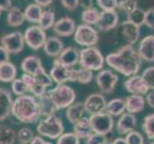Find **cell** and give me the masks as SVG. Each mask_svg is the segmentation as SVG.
<instances>
[{
    "mask_svg": "<svg viewBox=\"0 0 154 144\" xmlns=\"http://www.w3.org/2000/svg\"><path fill=\"white\" fill-rule=\"evenodd\" d=\"M106 63L126 77L137 75L142 66V58L133 45L126 44L105 58Z\"/></svg>",
    "mask_w": 154,
    "mask_h": 144,
    "instance_id": "1",
    "label": "cell"
},
{
    "mask_svg": "<svg viewBox=\"0 0 154 144\" xmlns=\"http://www.w3.org/2000/svg\"><path fill=\"white\" fill-rule=\"evenodd\" d=\"M12 115L21 123H35L41 116L38 101L35 96L27 94L17 96L13 103Z\"/></svg>",
    "mask_w": 154,
    "mask_h": 144,
    "instance_id": "2",
    "label": "cell"
},
{
    "mask_svg": "<svg viewBox=\"0 0 154 144\" xmlns=\"http://www.w3.org/2000/svg\"><path fill=\"white\" fill-rule=\"evenodd\" d=\"M105 59L97 47H85L79 51V65L82 68L89 69L91 71L102 70Z\"/></svg>",
    "mask_w": 154,
    "mask_h": 144,
    "instance_id": "3",
    "label": "cell"
},
{
    "mask_svg": "<svg viewBox=\"0 0 154 144\" xmlns=\"http://www.w3.org/2000/svg\"><path fill=\"white\" fill-rule=\"evenodd\" d=\"M36 131L41 136H46L51 139H57L64 134V125L58 116L51 115L39 120Z\"/></svg>",
    "mask_w": 154,
    "mask_h": 144,
    "instance_id": "4",
    "label": "cell"
},
{
    "mask_svg": "<svg viewBox=\"0 0 154 144\" xmlns=\"http://www.w3.org/2000/svg\"><path fill=\"white\" fill-rule=\"evenodd\" d=\"M47 93L49 94L51 99L54 102L56 108L58 110L67 109L69 106L75 103L76 92L68 85H57V87L48 90Z\"/></svg>",
    "mask_w": 154,
    "mask_h": 144,
    "instance_id": "5",
    "label": "cell"
},
{
    "mask_svg": "<svg viewBox=\"0 0 154 144\" xmlns=\"http://www.w3.org/2000/svg\"><path fill=\"white\" fill-rule=\"evenodd\" d=\"M99 40L98 31L87 24L79 25L74 34V40L76 43L84 47L95 46L99 42Z\"/></svg>",
    "mask_w": 154,
    "mask_h": 144,
    "instance_id": "6",
    "label": "cell"
},
{
    "mask_svg": "<svg viewBox=\"0 0 154 144\" xmlns=\"http://www.w3.org/2000/svg\"><path fill=\"white\" fill-rule=\"evenodd\" d=\"M90 123H91L94 134L107 136L113 131L114 128V119L107 113H100L97 114L90 115Z\"/></svg>",
    "mask_w": 154,
    "mask_h": 144,
    "instance_id": "7",
    "label": "cell"
},
{
    "mask_svg": "<svg viewBox=\"0 0 154 144\" xmlns=\"http://www.w3.org/2000/svg\"><path fill=\"white\" fill-rule=\"evenodd\" d=\"M24 40L25 43L31 49L38 50L44 46L47 40V37L45 31L41 29L38 25H33L26 29L24 33Z\"/></svg>",
    "mask_w": 154,
    "mask_h": 144,
    "instance_id": "8",
    "label": "cell"
},
{
    "mask_svg": "<svg viewBox=\"0 0 154 144\" xmlns=\"http://www.w3.org/2000/svg\"><path fill=\"white\" fill-rule=\"evenodd\" d=\"M119 77L110 69H102L96 76V84L103 93L111 94L118 84Z\"/></svg>",
    "mask_w": 154,
    "mask_h": 144,
    "instance_id": "9",
    "label": "cell"
},
{
    "mask_svg": "<svg viewBox=\"0 0 154 144\" xmlns=\"http://www.w3.org/2000/svg\"><path fill=\"white\" fill-rule=\"evenodd\" d=\"M1 45L6 49L10 54H18L23 50L25 43L24 35L19 31L4 35L0 39Z\"/></svg>",
    "mask_w": 154,
    "mask_h": 144,
    "instance_id": "10",
    "label": "cell"
},
{
    "mask_svg": "<svg viewBox=\"0 0 154 144\" xmlns=\"http://www.w3.org/2000/svg\"><path fill=\"white\" fill-rule=\"evenodd\" d=\"M83 104L85 107L86 114L93 115L105 111L107 102L102 93H92L87 96Z\"/></svg>",
    "mask_w": 154,
    "mask_h": 144,
    "instance_id": "11",
    "label": "cell"
},
{
    "mask_svg": "<svg viewBox=\"0 0 154 144\" xmlns=\"http://www.w3.org/2000/svg\"><path fill=\"white\" fill-rule=\"evenodd\" d=\"M79 61V51L74 46L66 47L62 50L56 60L54 61V65L66 66L69 68H72L75 66Z\"/></svg>",
    "mask_w": 154,
    "mask_h": 144,
    "instance_id": "12",
    "label": "cell"
},
{
    "mask_svg": "<svg viewBox=\"0 0 154 144\" xmlns=\"http://www.w3.org/2000/svg\"><path fill=\"white\" fill-rule=\"evenodd\" d=\"M124 88L127 92L136 95H145L149 91V88L145 83L142 75H133L128 77L124 83Z\"/></svg>",
    "mask_w": 154,
    "mask_h": 144,
    "instance_id": "13",
    "label": "cell"
},
{
    "mask_svg": "<svg viewBox=\"0 0 154 144\" xmlns=\"http://www.w3.org/2000/svg\"><path fill=\"white\" fill-rule=\"evenodd\" d=\"M119 23V15L116 11H103L100 13L97 27L100 31L107 32L114 29Z\"/></svg>",
    "mask_w": 154,
    "mask_h": 144,
    "instance_id": "14",
    "label": "cell"
},
{
    "mask_svg": "<svg viewBox=\"0 0 154 144\" xmlns=\"http://www.w3.org/2000/svg\"><path fill=\"white\" fill-rule=\"evenodd\" d=\"M77 29L75 20L70 18H60L53 27L54 33L60 37H70L75 34V31Z\"/></svg>",
    "mask_w": 154,
    "mask_h": 144,
    "instance_id": "15",
    "label": "cell"
},
{
    "mask_svg": "<svg viewBox=\"0 0 154 144\" xmlns=\"http://www.w3.org/2000/svg\"><path fill=\"white\" fill-rule=\"evenodd\" d=\"M137 125V118L135 114L130 113H125L120 116L119 120L117 121L116 129L119 135H127L130 132L135 131L134 129Z\"/></svg>",
    "mask_w": 154,
    "mask_h": 144,
    "instance_id": "16",
    "label": "cell"
},
{
    "mask_svg": "<svg viewBox=\"0 0 154 144\" xmlns=\"http://www.w3.org/2000/svg\"><path fill=\"white\" fill-rule=\"evenodd\" d=\"M138 53L142 60L147 62H154V35L146 36L140 41Z\"/></svg>",
    "mask_w": 154,
    "mask_h": 144,
    "instance_id": "17",
    "label": "cell"
},
{
    "mask_svg": "<svg viewBox=\"0 0 154 144\" xmlns=\"http://www.w3.org/2000/svg\"><path fill=\"white\" fill-rule=\"evenodd\" d=\"M21 69L26 74H29L35 77L36 75L44 70V67L42 66V62L40 58L36 56H28L23 61L21 62Z\"/></svg>",
    "mask_w": 154,
    "mask_h": 144,
    "instance_id": "18",
    "label": "cell"
},
{
    "mask_svg": "<svg viewBox=\"0 0 154 144\" xmlns=\"http://www.w3.org/2000/svg\"><path fill=\"white\" fill-rule=\"evenodd\" d=\"M14 100L10 90L0 88V122L7 119L12 114V107Z\"/></svg>",
    "mask_w": 154,
    "mask_h": 144,
    "instance_id": "19",
    "label": "cell"
},
{
    "mask_svg": "<svg viewBox=\"0 0 154 144\" xmlns=\"http://www.w3.org/2000/svg\"><path fill=\"white\" fill-rule=\"evenodd\" d=\"M121 31L125 41L130 45L135 44L138 41V40H139L140 27L133 23H131L128 20H125L124 22H122Z\"/></svg>",
    "mask_w": 154,
    "mask_h": 144,
    "instance_id": "20",
    "label": "cell"
},
{
    "mask_svg": "<svg viewBox=\"0 0 154 144\" xmlns=\"http://www.w3.org/2000/svg\"><path fill=\"white\" fill-rule=\"evenodd\" d=\"M126 111L130 114H139L145 110L146 107V98L143 95L130 94L125 98Z\"/></svg>",
    "mask_w": 154,
    "mask_h": 144,
    "instance_id": "21",
    "label": "cell"
},
{
    "mask_svg": "<svg viewBox=\"0 0 154 144\" xmlns=\"http://www.w3.org/2000/svg\"><path fill=\"white\" fill-rule=\"evenodd\" d=\"M21 79H22L24 83L27 85L29 91H31L33 96H35V98H38V99L40 98L41 96H43L48 91L47 88L44 86H42L34 76L23 73L22 75H21Z\"/></svg>",
    "mask_w": 154,
    "mask_h": 144,
    "instance_id": "22",
    "label": "cell"
},
{
    "mask_svg": "<svg viewBox=\"0 0 154 144\" xmlns=\"http://www.w3.org/2000/svg\"><path fill=\"white\" fill-rule=\"evenodd\" d=\"M63 49H64V43L57 37L47 38V40L43 46L45 54L51 58H57Z\"/></svg>",
    "mask_w": 154,
    "mask_h": 144,
    "instance_id": "23",
    "label": "cell"
},
{
    "mask_svg": "<svg viewBox=\"0 0 154 144\" xmlns=\"http://www.w3.org/2000/svg\"><path fill=\"white\" fill-rule=\"evenodd\" d=\"M86 110L84 104L82 102L73 103L71 106H69L66 109V118L67 120L72 123L73 125L76 124L78 121L82 119L84 117Z\"/></svg>",
    "mask_w": 154,
    "mask_h": 144,
    "instance_id": "24",
    "label": "cell"
},
{
    "mask_svg": "<svg viewBox=\"0 0 154 144\" xmlns=\"http://www.w3.org/2000/svg\"><path fill=\"white\" fill-rule=\"evenodd\" d=\"M73 129H74V134H75L79 139H81V138H82V139H87V138H89L94 134L91 123H90V120L85 116H84L82 119L78 121L76 124H74Z\"/></svg>",
    "mask_w": 154,
    "mask_h": 144,
    "instance_id": "25",
    "label": "cell"
},
{
    "mask_svg": "<svg viewBox=\"0 0 154 144\" xmlns=\"http://www.w3.org/2000/svg\"><path fill=\"white\" fill-rule=\"evenodd\" d=\"M70 70L71 68L54 65L50 70V76L53 80V82H55L57 85H63L70 80Z\"/></svg>",
    "mask_w": 154,
    "mask_h": 144,
    "instance_id": "26",
    "label": "cell"
},
{
    "mask_svg": "<svg viewBox=\"0 0 154 144\" xmlns=\"http://www.w3.org/2000/svg\"><path fill=\"white\" fill-rule=\"evenodd\" d=\"M93 80V71L85 68H71L70 70V80L69 82H78L82 85H87L91 83Z\"/></svg>",
    "mask_w": 154,
    "mask_h": 144,
    "instance_id": "27",
    "label": "cell"
},
{
    "mask_svg": "<svg viewBox=\"0 0 154 144\" xmlns=\"http://www.w3.org/2000/svg\"><path fill=\"white\" fill-rule=\"evenodd\" d=\"M17 68L13 62H7L0 65V82L2 83H12L17 79Z\"/></svg>",
    "mask_w": 154,
    "mask_h": 144,
    "instance_id": "28",
    "label": "cell"
},
{
    "mask_svg": "<svg viewBox=\"0 0 154 144\" xmlns=\"http://www.w3.org/2000/svg\"><path fill=\"white\" fill-rule=\"evenodd\" d=\"M126 110L125 102L122 98H115L110 100L106 105L105 113H107L111 116H121Z\"/></svg>",
    "mask_w": 154,
    "mask_h": 144,
    "instance_id": "29",
    "label": "cell"
},
{
    "mask_svg": "<svg viewBox=\"0 0 154 144\" xmlns=\"http://www.w3.org/2000/svg\"><path fill=\"white\" fill-rule=\"evenodd\" d=\"M38 104L41 115L45 117L55 115L57 111V109L56 108L54 102H53V100L51 99L48 93H46L43 96H41L40 98H38Z\"/></svg>",
    "mask_w": 154,
    "mask_h": 144,
    "instance_id": "30",
    "label": "cell"
},
{
    "mask_svg": "<svg viewBox=\"0 0 154 144\" xmlns=\"http://www.w3.org/2000/svg\"><path fill=\"white\" fill-rule=\"evenodd\" d=\"M26 20L24 12H22L17 7H12L8 11L7 14V23L11 27H18L22 25Z\"/></svg>",
    "mask_w": 154,
    "mask_h": 144,
    "instance_id": "31",
    "label": "cell"
},
{
    "mask_svg": "<svg viewBox=\"0 0 154 144\" xmlns=\"http://www.w3.org/2000/svg\"><path fill=\"white\" fill-rule=\"evenodd\" d=\"M42 13H43V11H42L41 6L35 3L29 4L24 10L25 18L31 23H38Z\"/></svg>",
    "mask_w": 154,
    "mask_h": 144,
    "instance_id": "32",
    "label": "cell"
},
{
    "mask_svg": "<svg viewBox=\"0 0 154 144\" xmlns=\"http://www.w3.org/2000/svg\"><path fill=\"white\" fill-rule=\"evenodd\" d=\"M17 133L8 125H0V144H14Z\"/></svg>",
    "mask_w": 154,
    "mask_h": 144,
    "instance_id": "33",
    "label": "cell"
},
{
    "mask_svg": "<svg viewBox=\"0 0 154 144\" xmlns=\"http://www.w3.org/2000/svg\"><path fill=\"white\" fill-rule=\"evenodd\" d=\"M55 23H56L55 13L53 12L52 10H46V11H43L38 24L41 29L46 31L54 27Z\"/></svg>",
    "mask_w": 154,
    "mask_h": 144,
    "instance_id": "34",
    "label": "cell"
},
{
    "mask_svg": "<svg viewBox=\"0 0 154 144\" xmlns=\"http://www.w3.org/2000/svg\"><path fill=\"white\" fill-rule=\"evenodd\" d=\"M100 13L96 8H90L83 10L82 13V20L84 22V24L87 25H97L98 21L100 19Z\"/></svg>",
    "mask_w": 154,
    "mask_h": 144,
    "instance_id": "35",
    "label": "cell"
},
{
    "mask_svg": "<svg viewBox=\"0 0 154 144\" xmlns=\"http://www.w3.org/2000/svg\"><path fill=\"white\" fill-rule=\"evenodd\" d=\"M145 17H146V11H144L141 8H137L131 13L127 14V19L137 26L141 27L142 25L145 24Z\"/></svg>",
    "mask_w": 154,
    "mask_h": 144,
    "instance_id": "36",
    "label": "cell"
},
{
    "mask_svg": "<svg viewBox=\"0 0 154 144\" xmlns=\"http://www.w3.org/2000/svg\"><path fill=\"white\" fill-rule=\"evenodd\" d=\"M142 128L148 139L154 140V114H150L145 117Z\"/></svg>",
    "mask_w": 154,
    "mask_h": 144,
    "instance_id": "37",
    "label": "cell"
},
{
    "mask_svg": "<svg viewBox=\"0 0 154 144\" xmlns=\"http://www.w3.org/2000/svg\"><path fill=\"white\" fill-rule=\"evenodd\" d=\"M35 136L34 134L33 130H31L28 127L21 128L17 134V140L19 141V143H22V144H30L32 140L34 139Z\"/></svg>",
    "mask_w": 154,
    "mask_h": 144,
    "instance_id": "38",
    "label": "cell"
},
{
    "mask_svg": "<svg viewBox=\"0 0 154 144\" xmlns=\"http://www.w3.org/2000/svg\"><path fill=\"white\" fill-rule=\"evenodd\" d=\"M12 90H13V92L17 96L25 95L26 92L29 91L27 85L24 83V81L21 78L14 79L12 82Z\"/></svg>",
    "mask_w": 154,
    "mask_h": 144,
    "instance_id": "39",
    "label": "cell"
},
{
    "mask_svg": "<svg viewBox=\"0 0 154 144\" xmlns=\"http://www.w3.org/2000/svg\"><path fill=\"white\" fill-rule=\"evenodd\" d=\"M142 77L149 90H154V66L146 68L142 73Z\"/></svg>",
    "mask_w": 154,
    "mask_h": 144,
    "instance_id": "40",
    "label": "cell"
},
{
    "mask_svg": "<svg viewBox=\"0 0 154 144\" xmlns=\"http://www.w3.org/2000/svg\"><path fill=\"white\" fill-rule=\"evenodd\" d=\"M57 144H81L79 138L74 133H64L57 138Z\"/></svg>",
    "mask_w": 154,
    "mask_h": 144,
    "instance_id": "41",
    "label": "cell"
},
{
    "mask_svg": "<svg viewBox=\"0 0 154 144\" xmlns=\"http://www.w3.org/2000/svg\"><path fill=\"white\" fill-rule=\"evenodd\" d=\"M127 144H145V138L141 133L137 131H132L127 134L125 137Z\"/></svg>",
    "mask_w": 154,
    "mask_h": 144,
    "instance_id": "42",
    "label": "cell"
},
{
    "mask_svg": "<svg viewBox=\"0 0 154 144\" xmlns=\"http://www.w3.org/2000/svg\"><path fill=\"white\" fill-rule=\"evenodd\" d=\"M138 0H121L118 4V8L122 11H124L126 14L131 13L132 11L137 9Z\"/></svg>",
    "mask_w": 154,
    "mask_h": 144,
    "instance_id": "43",
    "label": "cell"
},
{
    "mask_svg": "<svg viewBox=\"0 0 154 144\" xmlns=\"http://www.w3.org/2000/svg\"><path fill=\"white\" fill-rule=\"evenodd\" d=\"M98 6L103 11H115L118 8V0H96Z\"/></svg>",
    "mask_w": 154,
    "mask_h": 144,
    "instance_id": "44",
    "label": "cell"
},
{
    "mask_svg": "<svg viewBox=\"0 0 154 144\" xmlns=\"http://www.w3.org/2000/svg\"><path fill=\"white\" fill-rule=\"evenodd\" d=\"M108 142V138L106 137V136L98 134H93L86 139V144H107Z\"/></svg>",
    "mask_w": 154,
    "mask_h": 144,
    "instance_id": "45",
    "label": "cell"
},
{
    "mask_svg": "<svg viewBox=\"0 0 154 144\" xmlns=\"http://www.w3.org/2000/svg\"><path fill=\"white\" fill-rule=\"evenodd\" d=\"M145 25L150 29H154V8H150L146 11Z\"/></svg>",
    "mask_w": 154,
    "mask_h": 144,
    "instance_id": "46",
    "label": "cell"
},
{
    "mask_svg": "<svg viewBox=\"0 0 154 144\" xmlns=\"http://www.w3.org/2000/svg\"><path fill=\"white\" fill-rule=\"evenodd\" d=\"M62 6L69 11H74L79 6V0H60Z\"/></svg>",
    "mask_w": 154,
    "mask_h": 144,
    "instance_id": "47",
    "label": "cell"
},
{
    "mask_svg": "<svg viewBox=\"0 0 154 144\" xmlns=\"http://www.w3.org/2000/svg\"><path fill=\"white\" fill-rule=\"evenodd\" d=\"M9 59H10V53L2 45H0V65L10 62Z\"/></svg>",
    "mask_w": 154,
    "mask_h": 144,
    "instance_id": "48",
    "label": "cell"
},
{
    "mask_svg": "<svg viewBox=\"0 0 154 144\" xmlns=\"http://www.w3.org/2000/svg\"><path fill=\"white\" fill-rule=\"evenodd\" d=\"M146 102L150 108L154 109V90L148 91V93L146 94Z\"/></svg>",
    "mask_w": 154,
    "mask_h": 144,
    "instance_id": "49",
    "label": "cell"
},
{
    "mask_svg": "<svg viewBox=\"0 0 154 144\" xmlns=\"http://www.w3.org/2000/svg\"><path fill=\"white\" fill-rule=\"evenodd\" d=\"M12 8V0H0V10L9 11Z\"/></svg>",
    "mask_w": 154,
    "mask_h": 144,
    "instance_id": "50",
    "label": "cell"
},
{
    "mask_svg": "<svg viewBox=\"0 0 154 144\" xmlns=\"http://www.w3.org/2000/svg\"><path fill=\"white\" fill-rule=\"evenodd\" d=\"M79 6L84 10L93 8V0H79Z\"/></svg>",
    "mask_w": 154,
    "mask_h": 144,
    "instance_id": "51",
    "label": "cell"
},
{
    "mask_svg": "<svg viewBox=\"0 0 154 144\" xmlns=\"http://www.w3.org/2000/svg\"><path fill=\"white\" fill-rule=\"evenodd\" d=\"M30 144H53V143L44 140L43 138H42L41 136H35Z\"/></svg>",
    "mask_w": 154,
    "mask_h": 144,
    "instance_id": "52",
    "label": "cell"
},
{
    "mask_svg": "<svg viewBox=\"0 0 154 144\" xmlns=\"http://www.w3.org/2000/svg\"><path fill=\"white\" fill-rule=\"evenodd\" d=\"M53 1H54V0H35V4L39 5V6H41V7L49 6V5H51L53 3Z\"/></svg>",
    "mask_w": 154,
    "mask_h": 144,
    "instance_id": "53",
    "label": "cell"
},
{
    "mask_svg": "<svg viewBox=\"0 0 154 144\" xmlns=\"http://www.w3.org/2000/svg\"><path fill=\"white\" fill-rule=\"evenodd\" d=\"M111 144H127V142L124 137H117L116 139L111 142Z\"/></svg>",
    "mask_w": 154,
    "mask_h": 144,
    "instance_id": "54",
    "label": "cell"
},
{
    "mask_svg": "<svg viewBox=\"0 0 154 144\" xmlns=\"http://www.w3.org/2000/svg\"><path fill=\"white\" fill-rule=\"evenodd\" d=\"M150 144H154V141H153V142H151V143H150Z\"/></svg>",
    "mask_w": 154,
    "mask_h": 144,
    "instance_id": "55",
    "label": "cell"
},
{
    "mask_svg": "<svg viewBox=\"0 0 154 144\" xmlns=\"http://www.w3.org/2000/svg\"><path fill=\"white\" fill-rule=\"evenodd\" d=\"M0 14H1V10H0Z\"/></svg>",
    "mask_w": 154,
    "mask_h": 144,
    "instance_id": "56",
    "label": "cell"
},
{
    "mask_svg": "<svg viewBox=\"0 0 154 144\" xmlns=\"http://www.w3.org/2000/svg\"><path fill=\"white\" fill-rule=\"evenodd\" d=\"M107 144H111V142H108V143H107Z\"/></svg>",
    "mask_w": 154,
    "mask_h": 144,
    "instance_id": "57",
    "label": "cell"
},
{
    "mask_svg": "<svg viewBox=\"0 0 154 144\" xmlns=\"http://www.w3.org/2000/svg\"><path fill=\"white\" fill-rule=\"evenodd\" d=\"M19 144H22V143H19Z\"/></svg>",
    "mask_w": 154,
    "mask_h": 144,
    "instance_id": "58",
    "label": "cell"
}]
</instances>
